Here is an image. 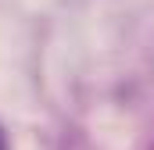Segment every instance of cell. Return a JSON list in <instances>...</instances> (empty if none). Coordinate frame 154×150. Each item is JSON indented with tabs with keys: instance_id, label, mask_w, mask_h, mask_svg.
Masks as SVG:
<instances>
[{
	"instance_id": "obj_1",
	"label": "cell",
	"mask_w": 154,
	"mask_h": 150,
	"mask_svg": "<svg viewBox=\"0 0 154 150\" xmlns=\"http://www.w3.org/2000/svg\"><path fill=\"white\" fill-rule=\"evenodd\" d=\"M0 150H11V147H7V136H4V129H0Z\"/></svg>"
}]
</instances>
